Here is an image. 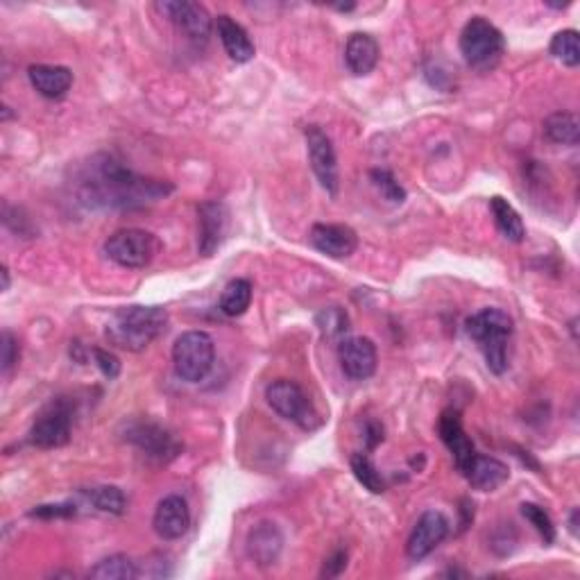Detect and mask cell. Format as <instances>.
Returning a JSON list of instances; mask_svg holds the SVG:
<instances>
[{
	"mask_svg": "<svg viewBox=\"0 0 580 580\" xmlns=\"http://www.w3.org/2000/svg\"><path fill=\"white\" fill-rule=\"evenodd\" d=\"M347 569V551H336L334 556H329L324 560V569H322V576L327 578H336L343 574Z\"/></svg>",
	"mask_w": 580,
	"mask_h": 580,
	"instance_id": "cell-36",
	"label": "cell"
},
{
	"mask_svg": "<svg viewBox=\"0 0 580 580\" xmlns=\"http://www.w3.org/2000/svg\"><path fill=\"white\" fill-rule=\"evenodd\" d=\"M78 200L89 209H141L173 193V184L145 177L127 168L114 155L100 152L78 166L73 175Z\"/></svg>",
	"mask_w": 580,
	"mask_h": 580,
	"instance_id": "cell-1",
	"label": "cell"
},
{
	"mask_svg": "<svg viewBox=\"0 0 580 580\" xmlns=\"http://www.w3.org/2000/svg\"><path fill=\"white\" fill-rule=\"evenodd\" d=\"M166 324L168 313L161 306H123L109 318L105 338L125 352H143L164 334Z\"/></svg>",
	"mask_w": 580,
	"mask_h": 580,
	"instance_id": "cell-2",
	"label": "cell"
},
{
	"mask_svg": "<svg viewBox=\"0 0 580 580\" xmlns=\"http://www.w3.org/2000/svg\"><path fill=\"white\" fill-rule=\"evenodd\" d=\"M578 510H574V513H571V519H569V528H571V533L574 535H578Z\"/></svg>",
	"mask_w": 580,
	"mask_h": 580,
	"instance_id": "cell-38",
	"label": "cell"
},
{
	"mask_svg": "<svg viewBox=\"0 0 580 580\" xmlns=\"http://www.w3.org/2000/svg\"><path fill=\"white\" fill-rule=\"evenodd\" d=\"M89 356H93V363L98 365V370L105 374L107 379H116L118 374H121V361H118V356H114L112 352H107V349L91 347Z\"/></svg>",
	"mask_w": 580,
	"mask_h": 580,
	"instance_id": "cell-33",
	"label": "cell"
},
{
	"mask_svg": "<svg viewBox=\"0 0 580 580\" xmlns=\"http://www.w3.org/2000/svg\"><path fill=\"white\" fill-rule=\"evenodd\" d=\"M309 241L315 250L327 254L331 259L352 257L358 247V236L354 229L347 225H327V223L313 225Z\"/></svg>",
	"mask_w": 580,
	"mask_h": 580,
	"instance_id": "cell-17",
	"label": "cell"
},
{
	"mask_svg": "<svg viewBox=\"0 0 580 580\" xmlns=\"http://www.w3.org/2000/svg\"><path fill=\"white\" fill-rule=\"evenodd\" d=\"M73 433V411L64 399L50 402L39 413L30 429V442L39 449H57L68 445Z\"/></svg>",
	"mask_w": 580,
	"mask_h": 580,
	"instance_id": "cell-9",
	"label": "cell"
},
{
	"mask_svg": "<svg viewBox=\"0 0 580 580\" xmlns=\"http://www.w3.org/2000/svg\"><path fill=\"white\" fill-rule=\"evenodd\" d=\"M522 515L542 535L544 544H553V540H556V526H553L547 510L537 506V503H522Z\"/></svg>",
	"mask_w": 580,
	"mask_h": 580,
	"instance_id": "cell-31",
	"label": "cell"
},
{
	"mask_svg": "<svg viewBox=\"0 0 580 580\" xmlns=\"http://www.w3.org/2000/svg\"><path fill=\"white\" fill-rule=\"evenodd\" d=\"M152 526H155V533L161 540H179L189 533L191 528V508L186 503L184 497L179 494H170L159 501V506L155 510V517H152Z\"/></svg>",
	"mask_w": 580,
	"mask_h": 580,
	"instance_id": "cell-15",
	"label": "cell"
},
{
	"mask_svg": "<svg viewBox=\"0 0 580 580\" xmlns=\"http://www.w3.org/2000/svg\"><path fill=\"white\" fill-rule=\"evenodd\" d=\"M21 347L19 340L12 334V331H3V372H10L16 363H19Z\"/></svg>",
	"mask_w": 580,
	"mask_h": 580,
	"instance_id": "cell-34",
	"label": "cell"
},
{
	"mask_svg": "<svg viewBox=\"0 0 580 580\" xmlns=\"http://www.w3.org/2000/svg\"><path fill=\"white\" fill-rule=\"evenodd\" d=\"M551 55L569 68L580 64V37L576 30H562L551 39Z\"/></svg>",
	"mask_w": 580,
	"mask_h": 580,
	"instance_id": "cell-29",
	"label": "cell"
},
{
	"mask_svg": "<svg viewBox=\"0 0 580 580\" xmlns=\"http://www.w3.org/2000/svg\"><path fill=\"white\" fill-rule=\"evenodd\" d=\"M544 136L551 143L558 145H578L580 141V123L574 112H556L551 114L542 125Z\"/></svg>",
	"mask_w": 580,
	"mask_h": 580,
	"instance_id": "cell-24",
	"label": "cell"
},
{
	"mask_svg": "<svg viewBox=\"0 0 580 580\" xmlns=\"http://www.w3.org/2000/svg\"><path fill=\"white\" fill-rule=\"evenodd\" d=\"M315 324H318L320 334L327 340H343L349 331V315L343 306H327L318 315H315Z\"/></svg>",
	"mask_w": 580,
	"mask_h": 580,
	"instance_id": "cell-28",
	"label": "cell"
},
{
	"mask_svg": "<svg viewBox=\"0 0 580 580\" xmlns=\"http://www.w3.org/2000/svg\"><path fill=\"white\" fill-rule=\"evenodd\" d=\"M28 78L39 96L48 100L64 98L73 87V73L66 66H50V64H34L28 68Z\"/></svg>",
	"mask_w": 580,
	"mask_h": 580,
	"instance_id": "cell-19",
	"label": "cell"
},
{
	"mask_svg": "<svg viewBox=\"0 0 580 580\" xmlns=\"http://www.w3.org/2000/svg\"><path fill=\"white\" fill-rule=\"evenodd\" d=\"M465 329L467 336L479 345L490 372L501 377L508 370V340L515 331L513 318L497 306H490L467 318Z\"/></svg>",
	"mask_w": 580,
	"mask_h": 580,
	"instance_id": "cell-3",
	"label": "cell"
},
{
	"mask_svg": "<svg viewBox=\"0 0 580 580\" xmlns=\"http://www.w3.org/2000/svg\"><path fill=\"white\" fill-rule=\"evenodd\" d=\"M352 472L356 476V481L361 483L365 490H370L372 494L386 492V481H383L381 472L377 469V465L372 463L370 456L354 454L352 456Z\"/></svg>",
	"mask_w": 580,
	"mask_h": 580,
	"instance_id": "cell-30",
	"label": "cell"
},
{
	"mask_svg": "<svg viewBox=\"0 0 580 580\" xmlns=\"http://www.w3.org/2000/svg\"><path fill=\"white\" fill-rule=\"evenodd\" d=\"M200 218V236H198V250L202 257H211L218 250L220 243L227 234L229 227V209L227 204L218 200L202 202L198 207Z\"/></svg>",
	"mask_w": 580,
	"mask_h": 580,
	"instance_id": "cell-16",
	"label": "cell"
},
{
	"mask_svg": "<svg viewBox=\"0 0 580 580\" xmlns=\"http://www.w3.org/2000/svg\"><path fill=\"white\" fill-rule=\"evenodd\" d=\"M216 30H218V37L223 41L225 46V53L229 55V59H234L236 64H245L250 62L257 53V48H254L250 34L243 28L241 23L236 19H232L229 14H220L216 19Z\"/></svg>",
	"mask_w": 580,
	"mask_h": 580,
	"instance_id": "cell-21",
	"label": "cell"
},
{
	"mask_svg": "<svg viewBox=\"0 0 580 580\" xmlns=\"http://www.w3.org/2000/svg\"><path fill=\"white\" fill-rule=\"evenodd\" d=\"M490 211L494 216V225L499 232L508 238L510 243H522L526 238L524 220L519 216L517 209L508 200H503L501 195H494L490 200Z\"/></svg>",
	"mask_w": 580,
	"mask_h": 580,
	"instance_id": "cell-23",
	"label": "cell"
},
{
	"mask_svg": "<svg viewBox=\"0 0 580 580\" xmlns=\"http://www.w3.org/2000/svg\"><path fill=\"white\" fill-rule=\"evenodd\" d=\"M82 497L100 513L123 515L125 513V494L116 485H98V488L82 490Z\"/></svg>",
	"mask_w": 580,
	"mask_h": 580,
	"instance_id": "cell-27",
	"label": "cell"
},
{
	"mask_svg": "<svg viewBox=\"0 0 580 580\" xmlns=\"http://www.w3.org/2000/svg\"><path fill=\"white\" fill-rule=\"evenodd\" d=\"M0 275H3V290H10V270H7V266H3Z\"/></svg>",
	"mask_w": 580,
	"mask_h": 580,
	"instance_id": "cell-39",
	"label": "cell"
},
{
	"mask_svg": "<svg viewBox=\"0 0 580 580\" xmlns=\"http://www.w3.org/2000/svg\"><path fill=\"white\" fill-rule=\"evenodd\" d=\"M438 431H440L442 442H445L447 449L451 451V456H454L458 472L465 476L474 463L476 449H474V442L467 438V433L463 429V420H460V413L456 411V408H447V411L440 415Z\"/></svg>",
	"mask_w": 580,
	"mask_h": 580,
	"instance_id": "cell-14",
	"label": "cell"
},
{
	"mask_svg": "<svg viewBox=\"0 0 580 580\" xmlns=\"http://www.w3.org/2000/svg\"><path fill=\"white\" fill-rule=\"evenodd\" d=\"M508 467L501 463V460L492 458V456H479L476 454L472 467L465 474V479L472 483V488L481 490V492H492L501 488L503 483L508 481Z\"/></svg>",
	"mask_w": 580,
	"mask_h": 580,
	"instance_id": "cell-22",
	"label": "cell"
},
{
	"mask_svg": "<svg viewBox=\"0 0 580 580\" xmlns=\"http://www.w3.org/2000/svg\"><path fill=\"white\" fill-rule=\"evenodd\" d=\"M252 281L250 279H232L229 284L225 286L223 295H220V311H223L227 318H238V315H243L247 309H250L252 304Z\"/></svg>",
	"mask_w": 580,
	"mask_h": 580,
	"instance_id": "cell-25",
	"label": "cell"
},
{
	"mask_svg": "<svg viewBox=\"0 0 580 580\" xmlns=\"http://www.w3.org/2000/svg\"><path fill=\"white\" fill-rule=\"evenodd\" d=\"M379 442H383V426L379 422L370 420L368 424H365V445H368V449H374Z\"/></svg>",
	"mask_w": 580,
	"mask_h": 580,
	"instance_id": "cell-37",
	"label": "cell"
},
{
	"mask_svg": "<svg viewBox=\"0 0 580 580\" xmlns=\"http://www.w3.org/2000/svg\"><path fill=\"white\" fill-rule=\"evenodd\" d=\"M338 361L340 368L354 381H365L377 372V345L365 336L343 338L338 343Z\"/></svg>",
	"mask_w": 580,
	"mask_h": 580,
	"instance_id": "cell-12",
	"label": "cell"
},
{
	"mask_svg": "<svg viewBox=\"0 0 580 580\" xmlns=\"http://www.w3.org/2000/svg\"><path fill=\"white\" fill-rule=\"evenodd\" d=\"M370 179L372 184L377 186V191L392 204H402L406 200V191L404 186L397 182L395 175L390 173L386 168H374L370 170Z\"/></svg>",
	"mask_w": 580,
	"mask_h": 580,
	"instance_id": "cell-32",
	"label": "cell"
},
{
	"mask_svg": "<svg viewBox=\"0 0 580 580\" xmlns=\"http://www.w3.org/2000/svg\"><path fill=\"white\" fill-rule=\"evenodd\" d=\"M503 50H506V39L497 25L483 16H474L465 23L463 32H460V53L474 71H492L501 62Z\"/></svg>",
	"mask_w": 580,
	"mask_h": 580,
	"instance_id": "cell-4",
	"label": "cell"
},
{
	"mask_svg": "<svg viewBox=\"0 0 580 580\" xmlns=\"http://www.w3.org/2000/svg\"><path fill=\"white\" fill-rule=\"evenodd\" d=\"M266 399L272 411L284 417L288 422H295L302 429H315L318 426V413L313 411V404L306 397V392L290 379H277L266 388Z\"/></svg>",
	"mask_w": 580,
	"mask_h": 580,
	"instance_id": "cell-7",
	"label": "cell"
},
{
	"mask_svg": "<svg viewBox=\"0 0 580 580\" xmlns=\"http://www.w3.org/2000/svg\"><path fill=\"white\" fill-rule=\"evenodd\" d=\"M78 513V508L73 503H53V506H37L30 513V517H41V519H59V517H73Z\"/></svg>",
	"mask_w": 580,
	"mask_h": 580,
	"instance_id": "cell-35",
	"label": "cell"
},
{
	"mask_svg": "<svg viewBox=\"0 0 580 580\" xmlns=\"http://www.w3.org/2000/svg\"><path fill=\"white\" fill-rule=\"evenodd\" d=\"M381 48L377 44V39L368 32H354L352 37L347 39L345 46V62L347 68L358 78H365L370 75L379 64Z\"/></svg>",
	"mask_w": 580,
	"mask_h": 580,
	"instance_id": "cell-20",
	"label": "cell"
},
{
	"mask_svg": "<svg viewBox=\"0 0 580 580\" xmlns=\"http://www.w3.org/2000/svg\"><path fill=\"white\" fill-rule=\"evenodd\" d=\"M175 372L182 381L200 383L209 377L216 363V345L207 331H186L173 347Z\"/></svg>",
	"mask_w": 580,
	"mask_h": 580,
	"instance_id": "cell-5",
	"label": "cell"
},
{
	"mask_svg": "<svg viewBox=\"0 0 580 580\" xmlns=\"http://www.w3.org/2000/svg\"><path fill=\"white\" fill-rule=\"evenodd\" d=\"M449 535V519L440 510H426L413 526L406 542V553L411 560H422L445 542Z\"/></svg>",
	"mask_w": 580,
	"mask_h": 580,
	"instance_id": "cell-13",
	"label": "cell"
},
{
	"mask_svg": "<svg viewBox=\"0 0 580 580\" xmlns=\"http://www.w3.org/2000/svg\"><path fill=\"white\" fill-rule=\"evenodd\" d=\"M161 245L157 236L145 229H121L105 241V254L121 268H148L157 259Z\"/></svg>",
	"mask_w": 580,
	"mask_h": 580,
	"instance_id": "cell-6",
	"label": "cell"
},
{
	"mask_svg": "<svg viewBox=\"0 0 580 580\" xmlns=\"http://www.w3.org/2000/svg\"><path fill=\"white\" fill-rule=\"evenodd\" d=\"M89 578L93 580H132L139 578V567L130 556L116 553V556L102 558L96 567L89 571Z\"/></svg>",
	"mask_w": 580,
	"mask_h": 580,
	"instance_id": "cell-26",
	"label": "cell"
},
{
	"mask_svg": "<svg viewBox=\"0 0 580 580\" xmlns=\"http://www.w3.org/2000/svg\"><path fill=\"white\" fill-rule=\"evenodd\" d=\"M284 549V535L279 526L272 522L257 524L247 535V556H250L259 567L275 565Z\"/></svg>",
	"mask_w": 580,
	"mask_h": 580,
	"instance_id": "cell-18",
	"label": "cell"
},
{
	"mask_svg": "<svg viewBox=\"0 0 580 580\" xmlns=\"http://www.w3.org/2000/svg\"><path fill=\"white\" fill-rule=\"evenodd\" d=\"M306 150H309V161L315 177L324 191L329 195L338 193L340 186V173H338V157L334 143L320 125H306L304 130Z\"/></svg>",
	"mask_w": 580,
	"mask_h": 580,
	"instance_id": "cell-10",
	"label": "cell"
},
{
	"mask_svg": "<svg viewBox=\"0 0 580 580\" xmlns=\"http://www.w3.org/2000/svg\"><path fill=\"white\" fill-rule=\"evenodd\" d=\"M123 438L139 447L145 456L168 463L175 456L182 454V445L164 426L150 420H130L123 424Z\"/></svg>",
	"mask_w": 580,
	"mask_h": 580,
	"instance_id": "cell-8",
	"label": "cell"
},
{
	"mask_svg": "<svg viewBox=\"0 0 580 580\" xmlns=\"http://www.w3.org/2000/svg\"><path fill=\"white\" fill-rule=\"evenodd\" d=\"M159 12L166 16L170 23H175L193 44L204 46L211 37V16L207 7L200 3H186V0H168L159 3Z\"/></svg>",
	"mask_w": 580,
	"mask_h": 580,
	"instance_id": "cell-11",
	"label": "cell"
}]
</instances>
